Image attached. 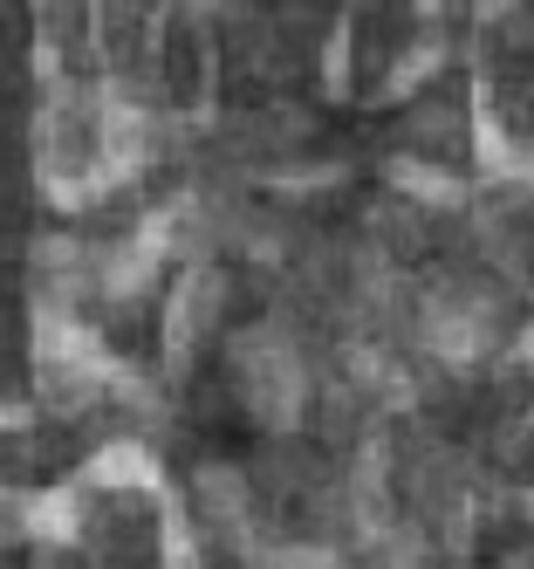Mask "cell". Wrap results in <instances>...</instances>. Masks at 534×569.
<instances>
[{"instance_id":"obj_3","label":"cell","mask_w":534,"mask_h":569,"mask_svg":"<svg viewBox=\"0 0 534 569\" xmlns=\"http://www.w3.org/2000/svg\"><path fill=\"white\" fill-rule=\"evenodd\" d=\"M28 528H34L41 542H69V536H75V501H69V495H41V501L28 508Z\"/></svg>"},{"instance_id":"obj_2","label":"cell","mask_w":534,"mask_h":569,"mask_svg":"<svg viewBox=\"0 0 534 569\" xmlns=\"http://www.w3.org/2000/svg\"><path fill=\"white\" fill-rule=\"evenodd\" d=\"M90 480H103V487H144L151 480V460L138 453V446H110V453L90 460Z\"/></svg>"},{"instance_id":"obj_1","label":"cell","mask_w":534,"mask_h":569,"mask_svg":"<svg viewBox=\"0 0 534 569\" xmlns=\"http://www.w3.org/2000/svg\"><path fill=\"white\" fill-rule=\"evenodd\" d=\"M240 378H246V398H254V412L261 419H288L295 412V363H288V350L281 343H254L240 357Z\"/></svg>"}]
</instances>
